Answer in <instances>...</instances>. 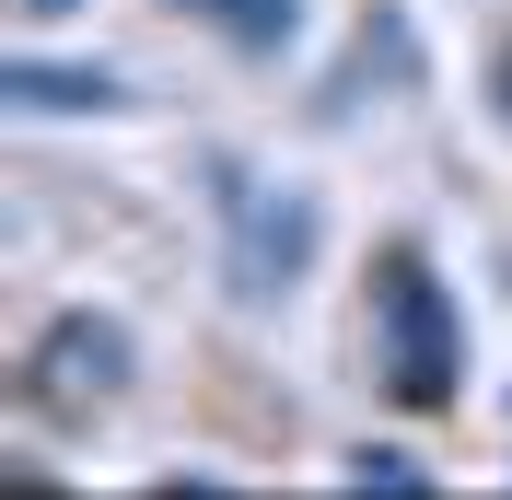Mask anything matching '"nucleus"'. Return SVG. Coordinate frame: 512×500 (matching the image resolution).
<instances>
[{
    "instance_id": "obj_1",
    "label": "nucleus",
    "mask_w": 512,
    "mask_h": 500,
    "mask_svg": "<svg viewBox=\"0 0 512 500\" xmlns=\"http://www.w3.org/2000/svg\"><path fill=\"white\" fill-rule=\"evenodd\" d=\"M361 361H373V384L396 407H454V384H466V314H454L443 268H431V245H373V268H361Z\"/></svg>"
},
{
    "instance_id": "obj_5",
    "label": "nucleus",
    "mask_w": 512,
    "mask_h": 500,
    "mask_svg": "<svg viewBox=\"0 0 512 500\" xmlns=\"http://www.w3.org/2000/svg\"><path fill=\"white\" fill-rule=\"evenodd\" d=\"M12 105H24V117L35 105H117V82H105V70H70V82L59 70H12Z\"/></svg>"
},
{
    "instance_id": "obj_4",
    "label": "nucleus",
    "mask_w": 512,
    "mask_h": 500,
    "mask_svg": "<svg viewBox=\"0 0 512 500\" xmlns=\"http://www.w3.org/2000/svg\"><path fill=\"white\" fill-rule=\"evenodd\" d=\"M175 12H198L210 35H233L245 59H280L291 35H303V0H175Z\"/></svg>"
},
{
    "instance_id": "obj_3",
    "label": "nucleus",
    "mask_w": 512,
    "mask_h": 500,
    "mask_svg": "<svg viewBox=\"0 0 512 500\" xmlns=\"http://www.w3.org/2000/svg\"><path fill=\"white\" fill-rule=\"evenodd\" d=\"M315 268V198H256L245 233H233V303H268V291H291Z\"/></svg>"
},
{
    "instance_id": "obj_2",
    "label": "nucleus",
    "mask_w": 512,
    "mask_h": 500,
    "mask_svg": "<svg viewBox=\"0 0 512 500\" xmlns=\"http://www.w3.org/2000/svg\"><path fill=\"white\" fill-rule=\"evenodd\" d=\"M117 384H128V338L105 314H59V326L24 349V407H47V419H94Z\"/></svg>"
},
{
    "instance_id": "obj_6",
    "label": "nucleus",
    "mask_w": 512,
    "mask_h": 500,
    "mask_svg": "<svg viewBox=\"0 0 512 500\" xmlns=\"http://www.w3.org/2000/svg\"><path fill=\"white\" fill-rule=\"evenodd\" d=\"M12 12H24V24H59V12H70V0H12Z\"/></svg>"
}]
</instances>
